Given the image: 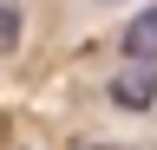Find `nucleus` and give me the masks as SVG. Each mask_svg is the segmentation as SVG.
Here are the masks:
<instances>
[{
	"mask_svg": "<svg viewBox=\"0 0 157 150\" xmlns=\"http://www.w3.org/2000/svg\"><path fill=\"white\" fill-rule=\"evenodd\" d=\"M105 98H111L118 111H151V104H157V65H131V72H118Z\"/></svg>",
	"mask_w": 157,
	"mask_h": 150,
	"instance_id": "f257e3e1",
	"label": "nucleus"
},
{
	"mask_svg": "<svg viewBox=\"0 0 157 150\" xmlns=\"http://www.w3.org/2000/svg\"><path fill=\"white\" fill-rule=\"evenodd\" d=\"M118 46H124V59H131V65H157V0H151V7H137L131 20H124Z\"/></svg>",
	"mask_w": 157,
	"mask_h": 150,
	"instance_id": "f03ea898",
	"label": "nucleus"
},
{
	"mask_svg": "<svg viewBox=\"0 0 157 150\" xmlns=\"http://www.w3.org/2000/svg\"><path fill=\"white\" fill-rule=\"evenodd\" d=\"M20 33H26V7L20 0H0V59L20 46Z\"/></svg>",
	"mask_w": 157,
	"mask_h": 150,
	"instance_id": "7ed1b4c3",
	"label": "nucleus"
},
{
	"mask_svg": "<svg viewBox=\"0 0 157 150\" xmlns=\"http://www.w3.org/2000/svg\"><path fill=\"white\" fill-rule=\"evenodd\" d=\"M78 150H124V144H78Z\"/></svg>",
	"mask_w": 157,
	"mask_h": 150,
	"instance_id": "20e7f679",
	"label": "nucleus"
},
{
	"mask_svg": "<svg viewBox=\"0 0 157 150\" xmlns=\"http://www.w3.org/2000/svg\"><path fill=\"white\" fill-rule=\"evenodd\" d=\"M98 7H118V0H98Z\"/></svg>",
	"mask_w": 157,
	"mask_h": 150,
	"instance_id": "39448f33",
	"label": "nucleus"
}]
</instances>
